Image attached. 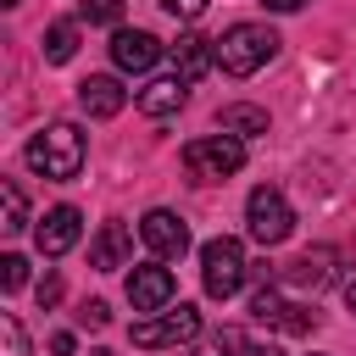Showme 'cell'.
<instances>
[{"label": "cell", "mask_w": 356, "mask_h": 356, "mask_svg": "<svg viewBox=\"0 0 356 356\" xmlns=\"http://www.w3.org/2000/svg\"><path fill=\"white\" fill-rule=\"evenodd\" d=\"M22 156H28V167H33L39 178L67 184V178L83 172V134H78V122H50V128H39V134L28 139Z\"/></svg>", "instance_id": "1"}, {"label": "cell", "mask_w": 356, "mask_h": 356, "mask_svg": "<svg viewBox=\"0 0 356 356\" xmlns=\"http://www.w3.org/2000/svg\"><path fill=\"white\" fill-rule=\"evenodd\" d=\"M273 56H278V33H273L267 22H234V28L217 39V67H222L228 78H250V72H261Z\"/></svg>", "instance_id": "2"}, {"label": "cell", "mask_w": 356, "mask_h": 356, "mask_svg": "<svg viewBox=\"0 0 356 356\" xmlns=\"http://www.w3.org/2000/svg\"><path fill=\"white\" fill-rule=\"evenodd\" d=\"M184 167H189L195 184H222V178H234L245 167V139H234V134H200V139L184 145Z\"/></svg>", "instance_id": "3"}, {"label": "cell", "mask_w": 356, "mask_h": 356, "mask_svg": "<svg viewBox=\"0 0 356 356\" xmlns=\"http://www.w3.org/2000/svg\"><path fill=\"white\" fill-rule=\"evenodd\" d=\"M245 273H250V267H245V245H239V239L217 234V239H206V245H200V284H206V295H211V300L239 295Z\"/></svg>", "instance_id": "4"}, {"label": "cell", "mask_w": 356, "mask_h": 356, "mask_svg": "<svg viewBox=\"0 0 356 356\" xmlns=\"http://www.w3.org/2000/svg\"><path fill=\"white\" fill-rule=\"evenodd\" d=\"M245 228H250L256 245H284V239L295 234V211H289L284 189H273V184L250 189V200H245Z\"/></svg>", "instance_id": "5"}, {"label": "cell", "mask_w": 356, "mask_h": 356, "mask_svg": "<svg viewBox=\"0 0 356 356\" xmlns=\"http://www.w3.org/2000/svg\"><path fill=\"white\" fill-rule=\"evenodd\" d=\"M195 334H200V312H195V306L156 312V317H139V323H134V345H145V350H161V345H189Z\"/></svg>", "instance_id": "6"}, {"label": "cell", "mask_w": 356, "mask_h": 356, "mask_svg": "<svg viewBox=\"0 0 356 356\" xmlns=\"http://www.w3.org/2000/svg\"><path fill=\"white\" fill-rule=\"evenodd\" d=\"M139 239L156 250V261H172V256H184V250H189V222H184L178 211L156 206V211H145V222H139Z\"/></svg>", "instance_id": "7"}, {"label": "cell", "mask_w": 356, "mask_h": 356, "mask_svg": "<svg viewBox=\"0 0 356 356\" xmlns=\"http://www.w3.org/2000/svg\"><path fill=\"white\" fill-rule=\"evenodd\" d=\"M78 234H83L78 206H50V211L33 222V245H39V256H67V250L78 245Z\"/></svg>", "instance_id": "8"}, {"label": "cell", "mask_w": 356, "mask_h": 356, "mask_svg": "<svg viewBox=\"0 0 356 356\" xmlns=\"http://www.w3.org/2000/svg\"><path fill=\"white\" fill-rule=\"evenodd\" d=\"M172 295H178V284H172V273H167V267L145 261V267H134V273H128V300H134V312L156 317V312H167V300H172Z\"/></svg>", "instance_id": "9"}, {"label": "cell", "mask_w": 356, "mask_h": 356, "mask_svg": "<svg viewBox=\"0 0 356 356\" xmlns=\"http://www.w3.org/2000/svg\"><path fill=\"white\" fill-rule=\"evenodd\" d=\"M250 317H256V323H273V328H284V334H312V328H317V312H306V306L284 300L278 289H256Z\"/></svg>", "instance_id": "10"}, {"label": "cell", "mask_w": 356, "mask_h": 356, "mask_svg": "<svg viewBox=\"0 0 356 356\" xmlns=\"http://www.w3.org/2000/svg\"><path fill=\"white\" fill-rule=\"evenodd\" d=\"M156 56H161V39L156 33H145V28H117L111 33V61L122 72H150Z\"/></svg>", "instance_id": "11"}, {"label": "cell", "mask_w": 356, "mask_h": 356, "mask_svg": "<svg viewBox=\"0 0 356 356\" xmlns=\"http://www.w3.org/2000/svg\"><path fill=\"white\" fill-rule=\"evenodd\" d=\"M184 100H189V83H184L178 72H172V78H150V83L134 95V106H139L145 117H156V122H161V117H178Z\"/></svg>", "instance_id": "12"}, {"label": "cell", "mask_w": 356, "mask_h": 356, "mask_svg": "<svg viewBox=\"0 0 356 356\" xmlns=\"http://www.w3.org/2000/svg\"><path fill=\"white\" fill-rule=\"evenodd\" d=\"M78 106H83L89 117H117V111L128 106V89H122L111 72H89V78L78 83Z\"/></svg>", "instance_id": "13"}, {"label": "cell", "mask_w": 356, "mask_h": 356, "mask_svg": "<svg viewBox=\"0 0 356 356\" xmlns=\"http://www.w3.org/2000/svg\"><path fill=\"white\" fill-rule=\"evenodd\" d=\"M172 67H178V78H184V83L206 78V72L217 67V39H200V33H178V44H172Z\"/></svg>", "instance_id": "14"}, {"label": "cell", "mask_w": 356, "mask_h": 356, "mask_svg": "<svg viewBox=\"0 0 356 356\" xmlns=\"http://www.w3.org/2000/svg\"><path fill=\"white\" fill-rule=\"evenodd\" d=\"M128 250H134V234H128V222H106V228L89 239V267H95V273L128 267Z\"/></svg>", "instance_id": "15"}, {"label": "cell", "mask_w": 356, "mask_h": 356, "mask_svg": "<svg viewBox=\"0 0 356 356\" xmlns=\"http://www.w3.org/2000/svg\"><path fill=\"white\" fill-rule=\"evenodd\" d=\"M217 128H222V134H234V139H250V134H267V111H261V106L234 100V106H222V111H217Z\"/></svg>", "instance_id": "16"}, {"label": "cell", "mask_w": 356, "mask_h": 356, "mask_svg": "<svg viewBox=\"0 0 356 356\" xmlns=\"http://www.w3.org/2000/svg\"><path fill=\"white\" fill-rule=\"evenodd\" d=\"M328 261H334L328 250H312V256H295V261L284 267V278H289V284H306V289H323V284L334 278V267H328Z\"/></svg>", "instance_id": "17"}, {"label": "cell", "mask_w": 356, "mask_h": 356, "mask_svg": "<svg viewBox=\"0 0 356 356\" xmlns=\"http://www.w3.org/2000/svg\"><path fill=\"white\" fill-rule=\"evenodd\" d=\"M39 50H44V61H50V67L72 61V56H78V22H50V28H44V44H39Z\"/></svg>", "instance_id": "18"}, {"label": "cell", "mask_w": 356, "mask_h": 356, "mask_svg": "<svg viewBox=\"0 0 356 356\" xmlns=\"http://www.w3.org/2000/svg\"><path fill=\"white\" fill-rule=\"evenodd\" d=\"M0 200H6V222H0V228H6V234H22V228H28V200H22V184H11V178H6V184H0Z\"/></svg>", "instance_id": "19"}, {"label": "cell", "mask_w": 356, "mask_h": 356, "mask_svg": "<svg viewBox=\"0 0 356 356\" xmlns=\"http://www.w3.org/2000/svg\"><path fill=\"white\" fill-rule=\"evenodd\" d=\"M217 356H284V350L256 345V339H245L239 328H222V334H217Z\"/></svg>", "instance_id": "20"}, {"label": "cell", "mask_w": 356, "mask_h": 356, "mask_svg": "<svg viewBox=\"0 0 356 356\" xmlns=\"http://www.w3.org/2000/svg\"><path fill=\"white\" fill-rule=\"evenodd\" d=\"M0 356H28V334H22L17 312H0Z\"/></svg>", "instance_id": "21"}, {"label": "cell", "mask_w": 356, "mask_h": 356, "mask_svg": "<svg viewBox=\"0 0 356 356\" xmlns=\"http://www.w3.org/2000/svg\"><path fill=\"white\" fill-rule=\"evenodd\" d=\"M78 17H83V22H100V28H117V22H122V0H83Z\"/></svg>", "instance_id": "22"}, {"label": "cell", "mask_w": 356, "mask_h": 356, "mask_svg": "<svg viewBox=\"0 0 356 356\" xmlns=\"http://www.w3.org/2000/svg\"><path fill=\"white\" fill-rule=\"evenodd\" d=\"M28 284V261L22 256H0V289H22Z\"/></svg>", "instance_id": "23"}, {"label": "cell", "mask_w": 356, "mask_h": 356, "mask_svg": "<svg viewBox=\"0 0 356 356\" xmlns=\"http://www.w3.org/2000/svg\"><path fill=\"white\" fill-rule=\"evenodd\" d=\"M78 323H83V328H106V323H111L106 300H83V306H78Z\"/></svg>", "instance_id": "24"}, {"label": "cell", "mask_w": 356, "mask_h": 356, "mask_svg": "<svg viewBox=\"0 0 356 356\" xmlns=\"http://www.w3.org/2000/svg\"><path fill=\"white\" fill-rule=\"evenodd\" d=\"M161 6H167L172 17H184V22H195V17L206 11V0H161Z\"/></svg>", "instance_id": "25"}, {"label": "cell", "mask_w": 356, "mask_h": 356, "mask_svg": "<svg viewBox=\"0 0 356 356\" xmlns=\"http://www.w3.org/2000/svg\"><path fill=\"white\" fill-rule=\"evenodd\" d=\"M56 300H61V278H56V273H44V284H39V306L50 312Z\"/></svg>", "instance_id": "26"}, {"label": "cell", "mask_w": 356, "mask_h": 356, "mask_svg": "<svg viewBox=\"0 0 356 356\" xmlns=\"http://www.w3.org/2000/svg\"><path fill=\"white\" fill-rule=\"evenodd\" d=\"M261 6H267V11H300L306 0H261Z\"/></svg>", "instance_id": "27"}, {"label": "cell", "mask_w": 356, "mask_h": 356, "mask_svg": "<svg viewBox=\"0 0 356 356\" xmlns=\"http://www.w3.org/2000/svg\"><path fill=\"white\" fill-rule=\"evenodd\" d=\"M345 306H350V312H356V278H350V284H345Z\"/></svg>", "instance_id": "28"}, {"label": "cell", "mask_w": 356, "mask_h": 356, "mask_svg": "<svg viewBox=\"0 0 356 356\" xmlns=\"http://www.w3.org/2000/svg\"><path fill=\"white\" fill-rule=\"evenodd\" d=\"M0 6H17V0H0Z\"/></svg>", "instance_id": "29"}]
</instances>
